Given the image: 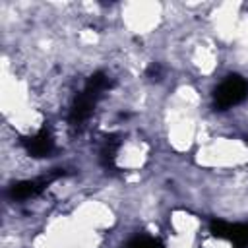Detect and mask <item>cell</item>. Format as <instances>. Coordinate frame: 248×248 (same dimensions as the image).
<instances>
[{
	"mask_svg": "<svg viewBox=\"0 0 248 248\" xmlns=\"http://www.w3.org/2000/svg\"><path fill=\"white\" fill-rule=\"evenodd\" d=\"M126 248H163V244L153 236H138Z\"/></svg>",
	"mask_w": 248,
	"mask_h": 248,
	"instance_id": "8992f818",
	"label": "cell"
},
{
	"mask_svg": "<svg viewBox=\"0 0 248 248\" xmlns=\"http://www.w3.org/2000/svg\"><path fill=\"white\" fill-rule=\"evenodd\" d=\"M108 85H110L108 78H107L105 74H101V72L93 74V76L87 79L83 91L76 97V101H74V105H72V108H70V122H72L74 126H78V124H81L83 120L89 118V114L93 112L97 101H99L101 95L108 89Z\"/></svg>",
	"mask_w": 248,
	"mask_h": 248,
	"instance_id": "6da1fadb",
	"label": "cell"
},
{
	"mask_svg": "<svg viewBox=\"0 0 248 248\" xmlns=\"http://www.w3.org/2000/svg\"><path fill=\"white\" fill-rule=\"evenodd\" d=\"M246 97H248V79H244L242 76H236V74L225 78L213 93L215 107L221 108V110L242 103Z\"/></svg>",
	"mask_w": 248,
	"mask_h": 248,
	"instance_id": "7a4b0ae2",
	"label": "cell"
},
{
	"mask_svg": "<svg viewBox=\"0 0 248 248\" xmlns=\"http://www.w3.org/2000/svg\"><path fill=\"white\" fill-rule=\"evenodd\" d=\"M45 184H46V180H23V182L14 184L10 194L14 200H27L31 196H37L45 188Z\"/></svg>",
	"mask_w": 248,
	"mask_h": 248,
	"instance_id": "5b68a950",
	"label": "cell"
},
{
	"mask_svg": "<svg viewBox=\"0 0 248 248\" xmlns=\"http://www.w3.org/2000/svg\"><path fill=\"white\" fill-rule=\"evenodd\" d=\"M23 145H25V149H27L29 155H33V157H45V155H48L52 151L54 140H52V134L46 128H41L37 134H33L27 140H23Z\"/></svg>",
	"mask_w": 248,
	"mask_h": 248,
	"instance_id": "277c9868",
	"label": "cell"
},
{
	"mask_svg": "<svg viewBox=\"0 0 248 248\" xmlns=\"http://www.w3.org/2000/svg\"><path fill=\"white\" fill-rule=\"evenodd\" d=\"M211 232H213V236L229 240L238 248L248 244V225H236V223H227V221H211Z\"/></svg>",
	"mask_w": 248,
	"mask_h": 248,
	"instance_id": "3957f363",
	"label": "cell"
}]
</instances>
